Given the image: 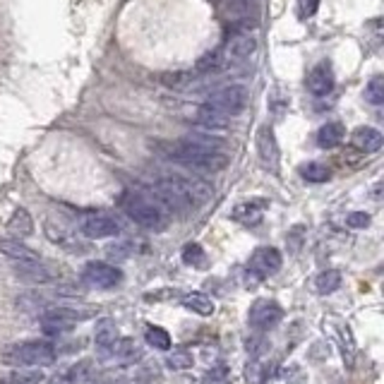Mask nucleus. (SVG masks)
Returning a JSON list of instances; mask_svg holds the SVG:
<instances>
[{"label": "nucleus", "instance_id": "20e7f679", "mask_svg": "<svg viewBox=\"0 0 384 384\" xmlns=\"http://www.w3.org/2000/svg\"><path fill=\"white\" fill-rule=\"evenodd\" d=\"M123 209L135 224H139L142 228H151V231H163L168 224L166 212L156 205L154 200H146L142 195H135V192H128L123 197Z\"/></svg>", "mask_w": 384, "mask_h": 384}, {"label": "nucleus", "instance_id": "bb28decb", "mask_svg": "<svg viewBox=\"0 0 384 384\" xmlns=\"http://www.w3.org/2000/svg\"><path fill=\"white\" fill-rule=\"evenodd\" d=\"M144 338L149 346L159 348V351H168L171 348V334L166 329H161V327H146Z\"/></svg>", "mask_w": 384, "mask_h": 384}, {"label": "nucleus", "instance_id": "ddd939ff", "mask_svg": "<svg viewBox=\"0 0 384 384\" xmlns=\"http://www.w3.org/2000/svg\"><path fill=\"white\" fill-rule=\"evenodd\" d=\"M308 89L315 96H327L334 89V70H331L329 63L313 67V72L308 75Z\"/></svg>", "mask_w": 384, "mask_h": 384}, {"label": "nucleus", "instance_id": "6ab92c4d", "mask_svg": "<svg viewBox=\"0 0 384 384\" xmlns=\"http://www.w3.org/2000/svg\"><path fill=\"white\" fill-rule=\"evenodd\" d=\"M8 231L17 238H25V235H32L34 233V221L29 217V212L27 209H15V214L10 217L8 221Z\"/></svg>", "mask_w": 384, "mask_h": 384}, {"label": "nucleus", "instance_id": "cd10ccee", "mask_svg": "<svg viewBox=\"0 0 384 384\" xmlns=\"http://www.w3.org/2000/svg\"><path fill=\"white\" fill-rule=\"evenodd\" d=\"M301 176L305 180H310V183H327L331 173H329V168L322 166V163H305L301 168Z\"/></svg>", "mask_w": 384, "mask_h": 384}, {"label": "nucleus", "instance_id": "72a5a7b5", "mask_svg": "<svg viewBox=\"0 0 384 384\" xmlns=\"http://www.w3.org/2000/svg\"><path fill=\"white\" fill-rule=\"evenodd\" d=\"M346 224L351 226V228H368V226H370V214H365V212H353L351 217L346 219Z\"/></svg>", "mask_w": 384, "mask_h": 384}, {"label": "nucleus", "instance_id": "c9c22d12", "mask_svg": "<svg viewBox=\"0 0 384 384\" xmlns=\"http://www.w3.org/2000/svg\"><path fill=\"white\" fill-rule=\"evenodd\" d=\"M48 384H72V380L67 377V372H63V375H55V377H50Z\"/></svg>", "mask_w": 384, "mask_h": 384}, {"label": "nucleus", "instance_id": "0eeeda50", "mask_svg": "<svg viewBox=\"0 0 384 384\" xmlns=\"http://www.w3.org/2000/svg\"><path fill=\"white\" fill-rule=\"evenodd\" d=\"M284 320V310L281 305L272 301V298H262V301H255L247 313V322H250L252 329L257 331H269L274 329L279 322Z\"/></svg>", "mask_w": 384, "mask_h": 384}, {"label": "nucleus", "instance_id": "aec40b11", "mask_svg": "<svg viewBox=\"0 0 384 384\" xmlns=\"http://www.w3.org/2000/svg\"><path fill=\"white\" fill-rule=\"evenodd\" d=\"M183 305H185V308H188V310H192V313L202 315V317H209V315L214 313V303H212V298H209L207 293H200V291L188 293V296L183 298Z\"/></svg>", "mask_w": 384, "mask_h": 384}, {"label": "nucleus", "instance_id": "f03ea898", "mask_svg": "<svg viewBox=\"0 0 384 384\" xmlns=\"http://www.w3.org/2000/svg\"><path fill=\"white\" fill-rule=\"evenodd\" d=\"M156 149L166 156L168 161H176L180 166L192 168L202 173H219L228 166V154L219 149H209L205 144H197L192 139H180V142H161Z\"/></svg>", "mask_w": 384, "mask_h": 384}, {"label": "nucleus", "instance_id": "7ed1b4c3", "mask_svg": "<svg viewBox=\"0 0 384 384\" xmlns=\"http://www.w3.org/2000/svg\"><path fill=\"white\" fill-rule=\"evenodd\" d=\"M53 360L55 348L48 341H22L3 351V363L10 368H46Z\"/></svg>", "mask_w": 384, "mask_h": 384}, {"label": "nucleus", "instance_id": "a211bd4d", "mask_svg": "<svg viewBox=\"0 0 384 384\" xmlns=\"http://www.w3.org/2000/svg\"><path fill=\"white\" fill-rule=\"evenodd\" d=\"M195 123L207 130H224L226 125H228V118L224 116V113L209 109L207 104H202L200 109L195 111Z\"/></svg>", "mask_w": 384, "mask_h": 384}, {"label": "nucleus", "instance_id": "c756f323", "mask_svg": "<svg viewBox=\"0 0 384 384\" xmlns=\"http://www.w3.org/2000/svg\"><path fill=\"white\" fill-rule=\"evenodd\" d=\"M365 99H368L370 104H375V106L384 104V80L382 77H372L368 89H365Z\"/></svg>", "mask_w": 384, "mask_h": 384}, {"label": "nucleus", "instance_id": "39448f33", "mask_svg": "<svg viewBox=\"0 0 384 384\" xmlns=\"http://www.w3.org/2000/svg\"><path fill=\"white\" fill-rule=\"evenodd\" d=\"M205 104L209 109L224 113L226 118L238 116V113L245 111V106H247V89L242 87V84H228V87L214 92Z\"/></svg>", "mask_w": 384, "mask_h": 384}, {"label": "nucleus", "instance_id": "f8f14e48", "mask_svg": "<svg viewBox=\"0 0 384 384\" xmlns=\"http://www.w3.org/2000/svg\"><path fill=\"white\" fill-rule=\"evenodd\" d=\"M121 231L116 219L104 217V214H96V217H89L87 221L82 224V233L87 238H111Z\"/></svg>", "mask_w": 384, "mask_h": 384}, {"label": "nucleus", "instance_id": "393cba45", "mask_svg": "<svg viewBox=\"0 0 384 384\" xmlns=\"http://www.w3.org/2000/svg\"><path fill=\"white\" fill-rule=\"evenodd\" d=\"M341 286V272H336V269H327V272L317 274V279H315V288H317L320 293H334L336 288Z\"/></svg>", "mask_w": 384, "mask_h": 384}, {"label": "nucleus", "instance_id": "7c9ffc66", "mask_svg": "<svg viewBox=\"0 0 384 384\" xmlns=\"http://www.w3.org/2000/svg\"><path fill=\"white\" fill-rule=\"evenodd\" d=\"M228 382H231V372L226 365H217V368L205 372V377H202V384H228Z\"/></svg>", "mask_w": 384, "mask_h": 384}, {"label": "nucleus", "instance_id": "a878e982", "mask_svg": "<svg viewBox=\"0 0 384 384\" xmlns=\"http://www.w3.org/2000/svg\"><path fill=\"white\" fill-rule=\"evenodd\" d=\"M183 262L190 264V267H197V269H205L207 267V255L202 250L200 242H188L183 247Z\"/></svg>", "mask_w": 384, "mask_h": 384}, {"label": "nucleus", "instance_id": "5701e85b", "mask_svg": "<svg viewBox=\"0 0 384 384\" xmlns=\"http://www.w3.org/2000/svg\"><path fill=\"white\" fill-rule=\"evenodd\" d=\"M336 341H338V348H341V355H343V363L346 368H353V355H355V343H353V336H351V329L343 324L336 327Z\"/></svg>", "mask_w": 384, "mask_h": 384}, {"label": "nucleus", "instance_id": "9b49d317", "mask_svg": "<svg viewBox=\"0 0 384 384\" xmlns=\"http://www.w3.org/2000/svg\"><path fill=\"white\" fill-rule=\"evenodd\" d=\"M257 151H259V159H262L264 168H269V171H279V144H276V139H274L272 128L259 130Z\"/></svg>", "mask_w": 384, "mask_h": 384}, {"label": "nucleus", "instance_id": "473e14b6", "mask_svg": "<svg viewBox=\"0 0 384 384\" xmlns=\"http://www.w3.org/2000/svg\"><path fill=\"white\" fill-rule=\"evenodd\" d=\"M317 8H320V0H298V15H301L303 20L313 17L317 13Z\"/></svg>", "mask_w": 384, "mask_h": 384}, {"label": "nucleus", "instance_id": "f3484780", "mask_svg": "<svg viewBox=\"0 0 384 384\" xmlns=\"http://www.w3.org/2000/svg\"><path fill=\"white\" fill-rule=\"evenodd\" d=\"M267 209V202L264 200H252V202H242L233 209V219L245 226H255L259 219H262V212Z\"/></svg>", "mask_w": 384, "mask_h": 384}, {"label": "nucleus", "instance_id": "f704fd0d", "mask_svg": "<svg viewBox=\"0 0 384 384\" xmlns=\"http://www.w3.org/2000/svg\"><path fill=\"white\" fill-rule=\"evenodd\" d=\"M267 348H269V343H267V341H262V336H255L252 341H247V351L255 355V358H259V353L267 351Z\"/></svg>", "mask_w": 384, "mask_h": 384}, {"label": "nucleus", "instance_id": "4be33fe9", "mask_svg": "<svg viewBox=\"0 0 384 384\" xmlns=\"http://www.w3.org/2000/svg\"><path fill=\"white\" fill-rule=\"evenodd\" d=\"M343 139V125L341 123H327V125L320 128L317 132V144L322 149H331Z\"/></svg>", "mask_w": 384, "mask_h": 384}, {"label": "nucleus", "instance_id": "2f4dec72", "mask_svg": "<svg viewBox=\"0 0 384 384\" xmlns=\"http://www.w3.org/2000/svg\"><path fill=\"white\" fill-rule=\"evenodd\" d=\"M245 380H247V384H262L264 380H267V368L259 363V358H255L245 368Z\"/></svg>", "mask_w": 384, "mask_h": 384}, {"label": "nucleus", "instance_id": "412c9836", "mask_svg": "<svg viewBox=\"0 0 384 384\" xmlns=\"http://www.w3.org/2000/svg\"><path fill=\"white\" fill-rule=\"evenodd\" d=\"M111 353L118 355L123 363H137V360H142V348L132 338H118V343L113 346Z\"/></svg>", "mask_w": 384, "mask_h": 384}, {"label": "nucleus", "instance_id": "4468645a", "mask_svg": "<svg viewBox=\"0 0 384 384\" xmlns=\"http://www.w3.org/2000/svg\"><path fill=\"white\" fill-rule=\"evenodd\" d=\"M94 336H96V346H99V351H101V353H106V355H109V353L113 351V346H116L118 338H121V334H118L116 322L109 320V317L99 320Z\"/></svg>", "mask_w": 384, "mask_h": 384}, {"label": "nucleus", "instance_id": "dca6fc26", "mask_svg": "<svg viewBox=\"0 0 384 384\" xmlns=\"http://www.w3.org/2000/svg\"><path fill=\"white\" fill-rule=\"evenodd\" d=\"M384 144V137L380 130L375 128H358L353 132V146H358L365 154H372V151H380Z\"/></svg>", "mask_w": 384, "mask_h": 384}, {"label": "nucleus", "instance_id": "423d86ee", "mask_svg": "<svg viewBox=\"0 0 384 384\" xmlns=\"http://www.w3.org/2000/svg\"><path fill=\"white\" fill-rule=\"evenodd\" d=\"M89 313H80L75 308H63V305H55V308L46 310L41 315V329L46 336H60L67 334L70 329H75V324L80 320L87 317Z\"/></svg>", "mask_w": 384, "mask_h": 384}, {"label": "nucleus", "instance_id": "1a4fd4ad", "mask_svg": "<svg viewBox=\"0 0 384 384\" xmlns=\"http://www.w3.org/2000/svg\"><path fill=\"white\" fill-rule=\"evenodd\" d=\"M281 262H284V259H281V252L276 250V247L264 245V247H257V250L252 252L250 269H247V272L255 274L257 279H264V276H272V274L279 272Z\"/></svg>", "mask_w": 384, "mask_h": 384}, {"label": "nucleus", "instance_id": "9d476101", "mask_svg": "<svg viewBox=\"0 0 384 384\" xmlns=\"http://www.w3.org/2000/svg\"><path fill=\"white\" fill-rule=\"evenodd\" d=\"M257 48V39L250 36V32H235L233 36L226 41V46L221 48L226 63L228 60H245L250 58L252 53H255Z\"/></svg>", "mask_w": 384, "mask_h": 384}, {"label": "nucleus", "instance_id": "b1692460", "mask_svg": "<svg viewBox=\"0 0 384 384\" xmlns=\"http://www.w3.org/2000/svg\"><path fill=\"white\" fill-rule=\"evenodd\" d=\"M43 375L34 368H17L10 375L0 377V384H41Z\"/></svg>", "mask_w": 384, "mask_h": 384}, {"label": "nucleus", "instance_id": "6e6552de", "mask_svg": "<svg viewBox=\"0 0 384 384\" xmlns=\"http://www.w3.org/2000/svg\"><path fill=\"white\" fill-rule=\"evenodd\" d=\"M82 281L94 288H116L123 281V272L106 262H89L82 272Z\"/></svg>", "mask_w": 384, "mask_h": 384}, {"label": "nucleus", "instance_id": "2eb2a0df", "mask_svg": "<svg viewBox=\"0 0 384 384\" xmlns=\"http://www.w3.org/2000/svg\"><path fill=\"white\" fill-rule=\"evenodd\" d=\"M0 252H3L5 257L13 259V262H41L39 252L27 247L25 242H20V240H10V238L0 240Z\"/></svg>", "mask_w": 384, "mask_h": 384}, {"label": "nucleus", "instance_id": "f257e3e1", "mask_svg": "<svg viewBox=\"0 0 384 384\" xmlns=\"http://www.w3.org/2000/svg\"><path fill=\"white\" fill-rule=\"evenodd\" d=\"M151 195L156 197L159 207L171 209V212H190V209L205 207L214 197V188L202 178L180 176V173H168L151 183Z\"/></svg>", "mask_w": 384, "mask_h": 384}, {"label": "nucleus", "instance_id": "c85d7f7f", "mask_svg": "<svg viewBox=\"0 0 384 384\" xmlns=\"http://www.w3.org/2000/svg\"><path fill=\"white\" fill-rule=\"evenodd\" d=\"M192 353L188 351V348H178V351H173L171 355H168V368L171 370H188L192 368Z\"/></svg>", "mask_w": 384, "mask_h": 384}]
</instances>
